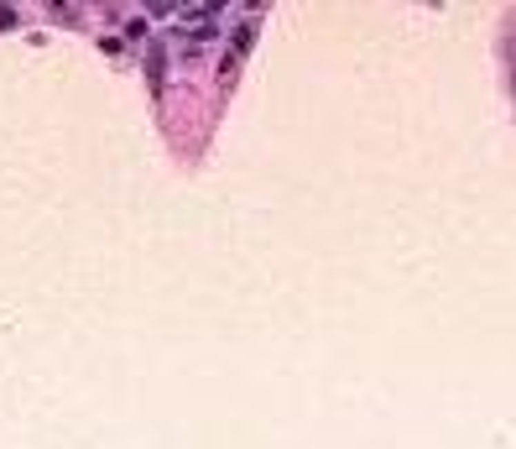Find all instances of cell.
Returning <instances> with one entry per match:
<instances>
[{"label":"cell","mask_w":516,"mask_h":449,"mask_svg":"<svg viewBox=\"0 0 516 449\" xmlns=\"http://www.w3.org/2000/svg\"><path fill=\"white\" fill-rule=\"evenodd\" d=\"M250 42H256V21H240L235 26V37H230V52H224V63H219V73L230 79L235 68H240V58L250 52Z\"/></svg>","instance_id":"6da1fadb"},{"label":"cell","mask_w":516,"mask_h":449,"mask_svg":"<svg viewBox=\"0 0 516 449\" xmlns=\"http://www.w3.org/2000/svg\"><path fill=\"white\" fill-rule=\"evenodd\" d=\"M11 26H16V11H11V6H0V32H11Z\"/></svg>","instance_id":"277c9868"},{"label":"cell","mask_w":516,"mask_h":449,"mask_svg":"<svg viewBox=\"0 0 516 449\" xmlns=\"http://www.w3.org/2000/svg\"><path fill=\"white\" fill-rule=\"evenodd\" d=\"M152 16H177V0H152Z\"/></svg>","instance_id":"3957f363"},{"label":"cell","mask_w":516,"mask_h":449,"mask_svg":"<svg viewBox=\"0 0 516 449\" xmlns=\"http://www.w3.org/2000/svg\"><path fill=\"white\" fill-rule=\"evenodd\" d=\"M146 84H152V89L167 84V48L162 42H146Z\"/></svg>","instance_id":"7a4b0ae2"}]
</instances>
